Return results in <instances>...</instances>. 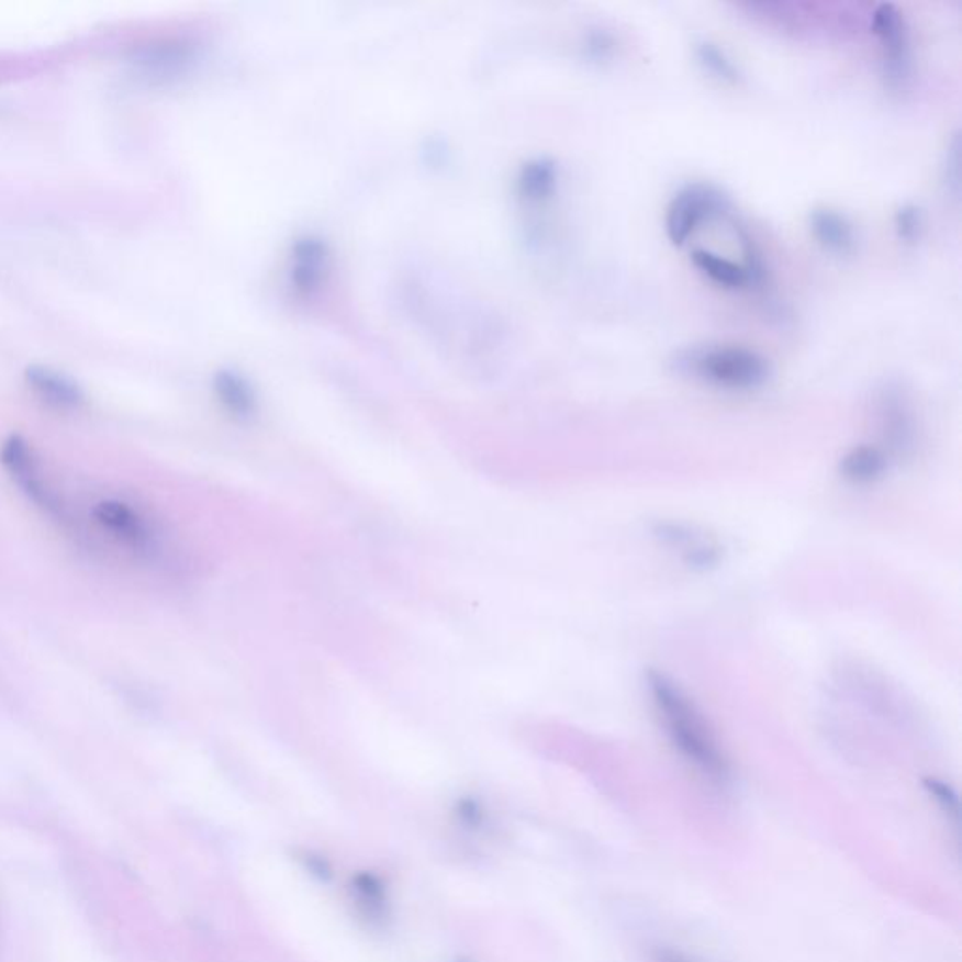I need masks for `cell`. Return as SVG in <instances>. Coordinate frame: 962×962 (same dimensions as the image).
Masks as SVG:
<instances>
[{
    "instance_id": "21",
    "label": "cell",
    "mask_w": 962,
    "mask_h": 962,
    "mask_svg": "<svg viewBox=\"0 0 962 962\" xmlns=\"http://www.w3.org/2000/svg\"><path fill=\"white\" fill-rule=\"evenodd\" d=\"M589 52L596 59H607L615 52V40H613L612 34L607 33L592 34L591 40H589Z\"/></svg>"
},
{
    "instance_id": "15",
    "label": "cell",
    "mask_w": 962,
    "mask_h": 962,
    "mask_svg": "<svg viewBox=\"0 0 962 962\" xmlns=\"http://www.w3.org/2000/svg\"><path fill=\"white\" fill-rule=\"evenodd\" d=\"M559 187V168L549 158H534L521 169L519 194L534 205L553 200Z\"/></svg>"
},
{
    "instance_id": "5",
    "label": "cell",
    "mask_w": 962,
    "mask_h": 962,
    "mask_svg": "<svg viewBox=\"0 0 962 962\" xmlns=\"http://www.w3.org/2000/svg\"><path fill=\"white\" fill-rule=\"evenodd\" d=\"M0 462L4 465L8 474L20 485L29 501L52 515L60 514V504L57 494L47 488L46 480L42 476L38 461L34 451L21 436H10L0 448Z\"/></svg>"
},
{
    "instance_id": "4",
    "label": "cell",
    "mask_w": 962,
    "mask_h": 962,
    "mask_svg": "<svg viewBox=\"0 0 962 962\" xmlns=\"http://www.w3.org/2000/svg\"><path fill=\"white\" fill-rule=\"evenodd\" d=\"M729 202L715 184L689 182L679 190L665 209V235L671 245L684 247L707 222L726 215Z\"/></svg>"
},
{
    "instance_id": "22",
    "label": "cell",
    "mask_w": 962,
    "mask_h": 962,
    "mask_svg": "<svg viewBox=\"0 0 962 962\" xmlns=\"http://www.w3.org/2000/svg\"><path fill=\"white\" fill-rule=\"evenodd\" d=\"M652 962H697L696 959L681 953V951L671 950V948H657L650 953Z\"/></svg>"
},
{
    "instance_id": "7",
    "label": "cell",
    "mask_w": 962,
    "mask_h": 962,
    "mask_svg": "<svg viewBox=\"0 0 962 962\" xmlns=\"http://www.w3.org/2000/svg\"><path fill=\"white\" fill-rule=\"evenodd\" d=\"M692 264L697 271L711 280L716 287L739 292L760 284L763 279V266L760 261H735L722 254L707 248H696L692 253Z\"/></svg>"
},
{
    "instance_id": "9",
    "label": "cell",
    "mask_w": 962,
    "mask_h": 962,
    "mask_svg": "<svg viewBox=\"0 0 962 962\" xmlns=\"http://www.w3.org/2000/svg\"><path fill=\"white\" fill-rule=\"evenodd\" d=\"M879 416L885 443L897 454L911 448L916 438V422L910 403L898 385H885L879 398Z\"/></svg>"
},
{
    "instance_id": "6",
    "label": "cell",
    "mask_w": 962,
    "mask_h": 962,
    "mask_svg": "<svg viewBox=\"0 0 962 962\" xmlns=\"http://www.w3.org/2000/svg\"><path fill=\"white\" fill-rule=\"evenodd\" d=\"M92 515L111 538L121 541L134 553L153 555L157 551V533L150 527L149 521L131 504L105 499L92 507Z\"/></svg>"
},
{
    "instance_id": "12",
    "label": "cell",
    "mask_w": 962,
    "mask_h": 962,
    "mask_svg": "<svg viewBox=\"0 0 962 962\" xmlns=\"http://www.w3.org/2000/svg\"><path fill=\"white\" fill-rule=\"evenodd\" d=\"M25 380L44 403L52 404L55 409L72 410L83 403V391L79 390L76 382L46 367H29Z\"/></svg>"
},
{
    "instance_id": "16",
    "label": "cell",
    "mask_w": 962,
    "mask_h": 962,
    "mask_svg": "<svg viewBox=\"0 0 962 962\" xmlns=\"http://www.w3.org/2000/svg\"><path fill=\"white\" fill-rule=\"evenodd\" d=\"M215 393L222 409L237 420H248L258 409L256 393L245 378L232 371L219 372L215 377Z\"/></svg>"
},
{
    "instance_id": "3",
    "label": "cell",
    "mask_w": 962,
    "mask_h": 962,
    "mask_svg": "<svg viewBox=\"0 0 962 962\" xmlns=\"http://www.w3.org/2000/svg\"><path fill=\"white\" fill-rule=\"evenodd\" d=\"M871 31L880 49V68L885 87L901 92L914 78V52L908 21L895 4H880L871 13Z\"/></svg>"
},
{
    "instance_id": "17",
    "label": "cell",
    "mask_w": 962,
    "mask_h": 962,
    "mask_svg": "<svg viewBox=\"0 0 962 962\" xmlns=\"http://www.w3.org/2000/svg\"><path fill=\"white\" fill-rule=\"evenodd\" d=\"M694 57L703 72L724 85L741 83L742 74L735 60L729 57L724 47L711 40H697L694 44Z\"/></svg>"
},
{
    "instance_id": "14",
    "label": "cell",
    "mask_w": 962,
    "mask_h": 962,
    "mask_svg": "<svg viewBox=\"0 0 962 962\" xmlns=\"http://www.w3.org/2000/svg\"><path fill=\"white\" fill-rule=\"evenodd\" d=\"M192 63L190 47L181 42H164L137 53L136 65L153 78H169L182 72Z\"/></svg>"
},
{
    "instance_id": "19",
    "label": "cell",
    "mask_w": 962,
    "mask_h": 962,
    "mask_svg": "<svg viewBox=\"0 0 962 962\" xmlns=\"http://www.w3.org/2000/svg\"><path fill=\"white\" fill-rule=\"evenodd\" d=\"M895 232L898 239L914 245L924 232V213L914 203H906L895 213Z\"/></svg>"
},
{
    "instance_id": "10",
    "label": "cell",
    "mask_w": 962,
    "mask_h": 962,
    "mask_svg": "<svg viewBox=\"0 0 962 962\" xmlns=\"http://www.w3.org/2000/svg\"><path fill=\"white\" fill-rule=\"evenodd\" d=\"M808 228L821 250L839 258L852 256L858 250V230L850 216L839 209L816 208L808 215Z\"/></svg>"
},
{
    "instance_id": "2",
    "label": "cell",
    "mask_w": 962,
    "mask_h": 962,
    "mask_svg": "<svg viewBox=\"0 0 962 962\" xmlns=\"http://www.w3.org/2000/svg\"><path fill=\"white\" fill-rule=\"evenodd\" d=\"M676 365L703 384L726 391L760 390L771 378L769 359L741 345L694 346L681 351Z\"/></svg>"
},
{
    "instance_id": "18",
    "label": "cell",
    "mask_w": 962,
    "mask_h": 962,
    "mask_svg": "<svg viewBox=\"0 0 962 962\" xmlns=\"http://www.w3.org/2000/svg\"><path fill=\"white\" fill-rule=\"evenodd\" d=\"M942 181L946 192H950L953 198H959L961 194V137L959 134L951 136L950 144L943 153Z\"/></svg>"
},
{
    "instance_id": "1",
    "label": "cell",
    "mask_w": 962,
    "mask_h": 962,
    "mask_svg": "<svg viewBox=\"0 0 962 962\" xmlns=\"http://www.w3.org/2000/svg\"><path fill=\"white\" fill-rule=\"evenodd\" d=\"M647 690L663 731L684 760L702 771L711 781L729 779L728 758L724 756L694 702L679 684L660 671L647 673Z\"/></svg>"
},
{
    "instance_id": "13",
    "label": "cell",
    "mask_w": 962,
    "mask_h": 962,
    "mask_svg": "<svg viewBox=\"0 0 962 962\" xmlns=\"http://www.w3.org/2000/svg\"><path fill=\"white\" fill-rule=\"evenodd\" d=\"M840 476L853 485H871L884 478L890 469V457L884 449L871 444L855 446L840 459Z\"/></svg>"
},
{
    "instance_id": "8",
    "label": "cell",
    "mask_w": 962,
    "mask_h": 962,
    "mask_svg": "<svg viewBox=\"0 0 962 962\" xmlns=\"http://www.w3.org/2000/svg\"><path fill=\"white\" fill-rule=\"evenodd\" d=\"M329 271V254L318 237H303L292 247L290 256V284L300 295H313L325 282Z\"/></svg>"
},
{
    "instance_id": "20",
    "label": "cell",
    "mask_w": 962,
    "mask_h": 962,
    "mask_svg": "<svg viewBox=\"0 0 962 962\" xmlns=\"http://www.w3.org/2000/svg\"><path fill=\"white\" fill-rule=\"evenodd\" d=\"M925 786L929 790V794L943 806V810H948V813L953 814L957 818L959 801H957L955 792L948 784H943V782L937 781V779H927Z\"/></svg>"
},
{
    "instance_id": "11",
    "label": "cell",
    "mask_w": 962,
    "mask_h": 962,
    "mask_svg": "<svg viewBox=\"0 0 962 962\" xmlns=\"http://www.w3.org/2000/svg\"><path fill=\"white\" fill-rule=\"evenodd\" d=\"M660 540L679 551L686 564L700 570H707L720 559V551L715 541H711L703 533L694 528L676 525V523H660L657 528Z\"/></svg>"
}]
</instances>
